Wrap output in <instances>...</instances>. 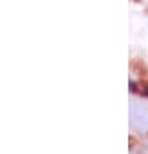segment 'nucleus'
Masks as SVG:
<instances>
[{
    "mask_svg": "<svg viewBox=\"0 0 148 154\" xmlns=\"http://www.w3.org/2000/svg\"><path fill=\"white\" fill-rule=\"evenodd\" d=\"M130 125L135 131H148V111L139 105H134L130 112Z\"/></svg>",
    "mask_w": 148,
    "mask_h": 154,
    "instance_id": "1",
    "label": "nucleus"
},
{
    "mask_svg": "<svg viewBox=\"0 0 148 154\" xmlns=\"http://www.w3.org/2000/svg\"><path fill=\"white\" fill-rule=\"evenodd\" d=\"M146 94H148V87H146Z\"/></svg>",
    "mask_w": 148,
    "mask_h": 154,
    "instance_id": "2",
    "label": "nucleus"
}]
</instances>
